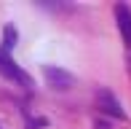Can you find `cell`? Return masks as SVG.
I'll return each mask as SVG.
<instances>
[{
	"mask_svg": "<svg viewBox=\"0 0 131 129\" xmlns=\"http://www.w3.org/2000/svg\"><path fill=\"white\" fill-rule=\"evenodd\" d=\"M14 46H16V30L8 24V27L3 30V54H8Z\"/></svg>",
	"mask_w": 131,
	"mask_h": 129,
	"instance_id": "5",
	"label": "cell"
},
{
	"mask_svg": "<svg viewBox=\"0 0 131 129\" xmlns=\"http://www.w3.org/2000/svg\"><path fill=\"white\" fill-rule=\"evenodd\" d=\"M0 73H3L5 78L16 81V84H21V86H32V78H29V75H27L14 59H11L8 54H3V51H0Z\"/></svg>",
	"mask_w": 131,
	"mask_h": 129,
	"instance_id": "2",
	"label": "cell"
},
{
	"mask_svg": "<svg viewBox=\"0 0 131 129\" xmlns=\"http://www.w3.org/2000/svg\"><path fill=\"white\" fill-rule=\"evenodd\" d=\"M43 75H46V81H48L51 89H59V91L72 89V84H75V75L72 73H67V70H62V67H53V64H46Z\"/></svg>",
	"mask_w": 131,
	"mask_h": 129,
	"instance_id": "1",
	"label": "cell"
},
{
	"mask_svg": "<svg viewBox=\"0 0 131 129\" xmlns=\"http://www.w3.org/2000/svg\"><path fill=\"white\" fill-rule=\"evenodd\" d=\"M96 105L104 110V113H110L112 118H126V110H123V105L118 102L115 94H112V91H107V89L96 91Z\"/></svg>",
	"mask_w": 131,
	"mask_h": 129,
	"instance_id": "3",
	"label": "cell"
},
{
	"mask_svg": "<svg viewBox=\"0 0 131 129\" xmlns=\"http://www.w3.org/2000/svg\"><path fill=\"white\" fill-rule=\"evenodd\" d=\"M115 19H118V30H121L123 43L131 49V8L126 3H118L115 5Z\"/></svg>",
	"mask_w": 131,
	"mask_h": 129,
	"instance_id": "4",
	"label": "cell"
}]
</instances>
